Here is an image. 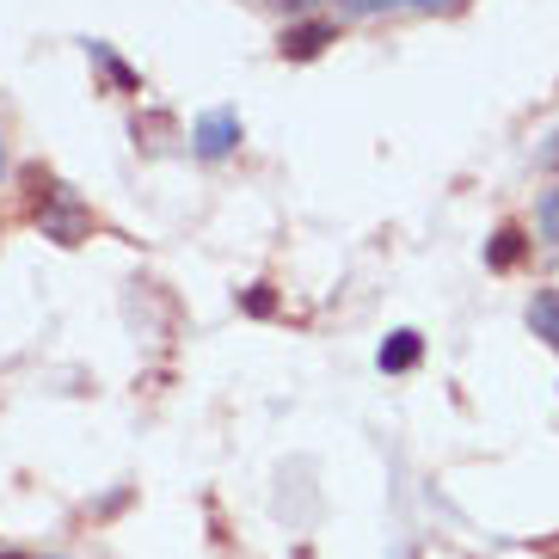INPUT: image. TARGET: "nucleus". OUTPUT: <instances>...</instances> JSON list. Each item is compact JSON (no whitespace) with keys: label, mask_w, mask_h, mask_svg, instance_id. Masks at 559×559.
Returning a JSON list of instances; mask_svg holds the SVG:
<instances>
[{"label":"nucleus","mask_w":559,"mask_h":559,"mask_svg":"<svg viewBox=\"0 0 559 559\" xmlns=\"http://www.w3.org/2000/svg\"><path fill=\"white\" fill-rule=\"evenodd\" d=\"M523 247H528L523 228H498V234H492V247H486V264H492V271H510V264L523 259Z\"/></svg>","instance_id":"nucleus-5"},{"label":"nucleus","mask_w":559,"mask_h":559,"mask_svg":"<svg viewBox=\"0 0 559 559\" xmlns=\"http://www.w3.org/2000/svg\"><path fill=\"white\" fill-rule=\"evenodd\" d=\"M93 56H99V62H105V74H111V81H117V86H135V74H130V62H117V56H111V50H105V44H93Z\"/></svg>","instance_id":"nucleus-8"},{"label":"nucleus","mask_w":559,"mask_h":559,"mask_svg":"<svg viewBox=\"0 0 559 559\" xmlns=\"http://www.w3.org/2000/svg\"><path fill=\"white\" fill-rule=\"evenodd\" d=\"M332 37H338V32H332V19H301V25H289V32H283L277 50L289 56V62H313V56L326 50Z\"/></svg>","instance_id":"nucleus-3"},{"label":"nucleus","mask_w":559,"mask_h":559,"mask_svg":"<svg viewBox=\"0 0 559 559\" xmlns=\"http://www.w3.org/2000/svg\"><path fill=\"white\" fill-rule=\"evenodd\" d=\"M289 7H313V0H289ZM345 7H350V0H345Z\"/></svg>","instance_id":"nucleus-11"},{"label":"nucleus","mask_w":559,"mask_h":559,"mask_svg":"<svg viewBox=\"0 0 559 559\" xmlns=\"http://www.w3.org/2000/svg\"><path fill=\"white\" fill-rule=\"evenodd\" d=\"M0 559H25V554H0Z\"/></svg>","instance_id":"nucleus-12"},{"label":"nucleus","mask_w":559,"mask_h":559,"mask_svg":"<svg viewBox=\"0 0 559 559\" xmlns=\"http://www.w3.org/2000/svg\"><path fill=\"white\" fill-rule=\"evenodd\" d=\"M271 308H277V296H271L264 283H252V289H247V313H259V320H264Z\"/></svg>","instance_id":"nucleus-9"},{"label":"nucleus","mask_w":559,"mask_h":559,"mask_svg":"<svg viewBox=\"0 0 559 559\" xmlns=\"http://www.w3.org/2000/svg\"><path fill=\"white\" fill-rule=\"evenodd\" d=\"M394 7H425V13H437V7H443V13H449V7H461V0H394Z\"/></svg>","instance_id":"nucleus-10"},{"label":"nucleus","mask_w":559,"mask_h":559,"mask_svg":"<svg viewBox=\"0 0 559 559\" xmlns=\"http://www.w3.org/2000/svg\"><path fill=\"white\" fill-rule=\"evenodd\" d=\"M528 326L542 332L547 345H559V296H535V301H528Z\"/></svg>","instance_id":"nucleus-6"},{"label":"nucleus","mask_w":559,"mask_h":559,"mask_svg":"<svg viewBox=\"0 0 559 559\" xmlns=\"http://www.w3.org/2000/svg\"><path fill=\"white\" fill-rule=\"evenodd\" d=\"M191 142H198L203 160H228L234 142H240V111H203L198 130H191Z\"/></svg>","instance_id":"nucleus-2"},{"label":"nucleus","mask_w":559,"mask_h":559,"mask_svg":"<svg viewBox=\"0 0 559 559\" xmlns=\"http://www.w3.org/2000/svg\"><path fill=\"white\" fill-rule=\"evenodd\" d=\"M425 357V338L412 326H400V332H388V345L376 350V362H381V376H406L412 362Z\"/></svg>","instance_id":"nucleus-4"},{"label":"nucleus","mask_w":559,"mask_h":559,"mask_svg":"<svg viewBox=\"0 0 559 559\" xmlns=\"http://www.w3.org/2000/svg\"><path fill=\"white\" fill-rule=\"evenodd\" d=\"M25 185H32V222L44 228V240H56V247H81L86 240V203L68 191L62 179H50V173H25Z\"/></svg>","instance_id":"nucleus-1"},{"label":"nucleus","mask_w":559,"mask_h":559,"mask_svg":"<svg viewBox=\"0 0 559 559\" xmlns=\"http://www.w3.org/2000/svg\"><path fill=\"white\" fill-rule=\"evenodd\" d=\"M535 228H542V240L559 247V191H547V198L535 203Z\"/></svg>","instance_id":"nucleus-7"}]
</instances>
